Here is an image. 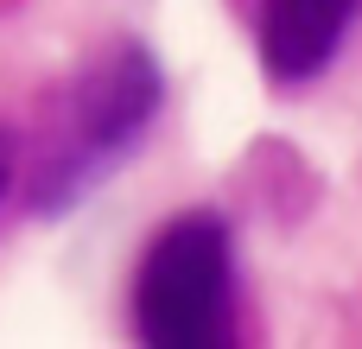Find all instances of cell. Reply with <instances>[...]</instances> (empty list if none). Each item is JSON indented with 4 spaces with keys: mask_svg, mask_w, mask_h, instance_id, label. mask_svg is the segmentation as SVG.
Instances as JSON below:
<instances>
[{
    "mask_svg": "<svg viewBox=\"0 0 362 349\" xmlns=\"http://www.w3.org/2000/svg\"><path fill=\"white\" fill-rule=\"evenodd\" d=\"M134 324L146 343L165 349L235 337V254L216 216H178L153 235L134 280Z\"/></svg>",
    "mask_w": 362,
    "mask_h": 349,
    "instance_id": "cell-1",
    "label": "cell"
},
{
    "mask_svg": "<svg viewBox=\"0 0 362 349\" xmlns=\"http://www.w3.org/2000/svg\"><path fill=\"white\" fill-rule=\"evenodd\" d=\"M356 13H362V0H261V19H255L261 70L286 89L318 76L337 57Z\"/></svg>",
    "mask_w": 362,
    "mask_h": 349,
    "instance_id": "cell-3",
    "label": "cell"
},
{
    "mask_svg": "<svg viewBox=\"0 0 362 349\" xmlns=\"http://www.w3.org/2000/svg\"><path fill=\"white\" fill-rule=\"evenodd\" d=\"M153 108H159V70H153L146 51L127 45V51H115L102 70H89V76L76 83V95H70V127H64V140L51 146L32 203H38V210L76 203V197L140 140V127L153 121Z\"/></svg>",
    "mask_w": 362,
    "mask_h": 349,
    "instance_id": "cell-2",
    "label": "cell"
},
{
    "mask_svg": "<svg viewBox=\"0 0 362 349\" xmlns=\"http://www.w3.org/2000/svg\"><path fill=\"white\" fill-rule=\"evenodd\" d=\"M6 178H13V140H6V127H0V197H6Z\"/></svg>",
    "mask_w": 362,
    "mask_h": 349,
    "instance_id": "cell-4",
    "label": "cell"
}]
</instances>
